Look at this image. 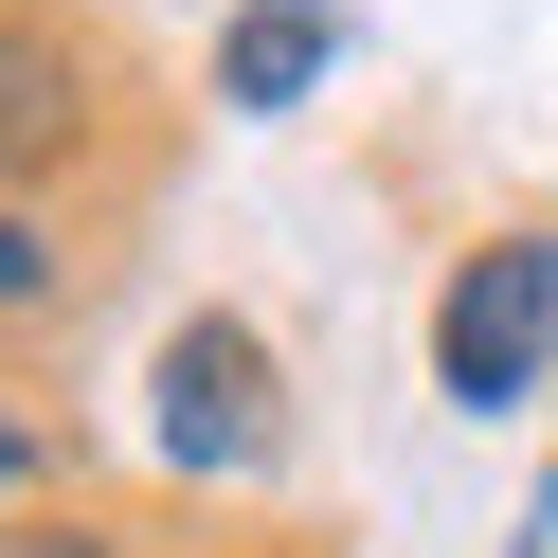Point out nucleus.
<instances>
[{
	"mask_svg": "<svg viewBox=\"0 0 558 558\" xmlns=\"http://www.w3.org/2000/svg\"><path fill=\"white\" fill-rule=\"evenodd\" d=\"M145 450H162V486H270L289 469V361L234 306H181L145 361Z\"/></svg>",
	"mask_w": 558,
	"mask_h": 558,
	"instance_id": "nucleus-1",
	"label": "nucleus"
},
{
	"mask_svg": "<svg viewBox=\"0 0 558 558\" xmlns=\"http://www.w3.org/2000/svg\"><path fill=\"white\" fill-rule=\"evenodd\" d=\"M541 378H558V234L505 217L486 253H450V289H433V397L469 414V433H505Z\"/></svg>",
	"mask_w": 558,
	"mask_h": 558,
	"instance_id": "nucleus-2",
	"label": "nucleus"
},
{
	"mask_svg": "<svg viewBox=\"0 0 558 558\" xmlns=\"http://www.w3.org/2000/svg\"><path fill=\"white\" fill-rule=\"evenodd\" d=\"M325 73H342V0H217V37H198V90L234 126H289Z\"/></svg>",
	"mask_w": 558,
	"mask_h": 558,
	"instance_id": "nucleus-3",
	"label": "nucleus"
},
{
	"mask_svg": "<svg viewBox=\"0 0 558 558\" xmlns=\"http://www.w3.org/2000/svg\"><path fill=\"white\" fill-rule=\"evenodd\" d=\"M54 90H73V54H54V37H0V198L73 145V109H54Z\"/></svg>",
	"mask_w": 558,
	"mask_h": 558,
	"instance_id": "nucleus-4",
	"label": "nucleus"
},
{
	"mask_svg": "<svg viewBox=\"0 0 558 558\" xmlns=\"http://www.w3.org/2000/svg\"><path fill=\"white\" fill-rule=\"evenodd\" d=\"M73 289V234L37 217V198H0V325H19V306H54Z\"/></svg>",
	"mask_w": 558,
	"mask_h": 558,
	"instance_id": "nucleus-5",
	"label": "nucleus"
},
{
	"mask_svg": "<svg viewBox=\"0 0 558 558\" xmlns=\"http://www.w3.org/2000/svg\"><path fill=\"white\" fill-rule=\"evenodd\" d=\"M0 558H126V522H90V505H19V522H0Z\"/></svg>",
	"mask_w": 558,
	"mask_h": 558,
	"instance_id": "nucleus-6",
	"label": "nucleus"
},
{
	"mask_svg": "<svg viewBox=\"0 0 558 558\" xmlns=\"http://www.w3.org/2000/svg\"><path fill=\"white\" fill-rule=\"evenodd\" d=\"M37 486H54V433H37V414H0V522L37 505Z\"/></svg>",
	"mask_w": 558,
	"mask_h": 558,
	"instance_id": "nucleus-7",
	"label": "nucleus"
},
{
	"mask_svg": "<svg viewBox=\"0 0 558 558\" xmlns=\"http://www.w3.org/2000/svg\"><path fill=\"white\" fill-rule=\"evenodd\" d=\"M198 19H217V0H198Z\"/></svg>",
	"mask_w": 558,
	"mask_h": 558,
	"instance_id": "nucleus-8",
	"label": "nucleus"
}]
</instances>
